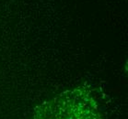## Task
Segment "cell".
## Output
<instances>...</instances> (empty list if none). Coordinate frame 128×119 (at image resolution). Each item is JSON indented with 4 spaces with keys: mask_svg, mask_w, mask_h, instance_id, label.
I'll return each instance as SVG.
<instances>
[{
    "mask_svg": "<svg viewBox=\"0 0 128 119\" xmlns=\"http://www.w3.org/2000/svg\"><path fill=\"white\" fill-rule=\"evenodd\" d=\"M32 119H102L96 100L83 88L59 93L35 108Z\"/></svg>",
    "mask_w": 128,
    "mask_h": 119,
    "instance_id": "1",
    "label": "cell"
}]
</instances>
